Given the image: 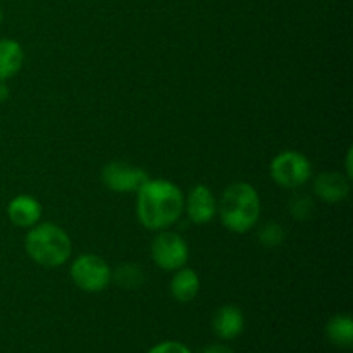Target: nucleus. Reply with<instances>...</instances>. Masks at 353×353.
I'll return each mask as SVG.
<instances>
[{
  "mask_svg": "<svg viewBox=\"0 0 353 353\" xmlns=\"http://www.w3.org/2000/svg\"><path fill=\"white\" fill-rule=\"evenodd\" d=\"M137 193L138 219L147 230H168L181 217L185 196L174 183L168 179H148Z\"/></svg>",
  "mask_w": 353,
  "mask_h": 353,
  "instance_id": "nucleus-1",
  "label": "nucleus"
},
{
  "mask_svg": "<svg viewBox=\"0 0 353 353\" xmlns=\"http://www.w3.org/2000/svg\"><path fill=\"white\" fill-rule=\"evenodd\" d=\"M219 214L224 228L238 234L248 233L261 216V199L257 190L248 183L230 185L221 196Z\"/></svg>",
  "mask_w": 353,
  "mask_h": 353,
  "instance_id": "nucleus-2",
  "label": "nucleus"
},
{
  "mask_svg": "<svg viewBox=\"0 0 353 353\" xmlns=\"http://www.w3.org/2000/svg\"><path fill=\"white\" fill-rule=\"evenodd\" d=\"M26 252L31 261L43 268H59L71 257L72 245L68 233L57 224H34L26 234Z\"/></svg>",
  "mask_w": 353,
  "mask_h": 353,
  "instance_id": "nucleus-3",
  "label": "nucleus"
},
{
  "mask_svg": "<svg viewBox=\"0 0 353 353\" xmlns=\"http://www.w3.org/2000/svg\"><path fill=\"white\" fill-rule=\"evenodd\" d=\"M312 176L309 159L295 150H286L276 155L271 162V178L281 188L296 190L305 185Z\"/></svg>",
  "mask_w": 353,
  "mask_h": 353,
  "instance_id": "nucleus-4",
  "label": "nucleus"
},
{
  "mask_svg": "<svg viewBox=\"0 0 353 353\" xmlns=\"http://www.w3.org/2000/svg\"><path fill=\"white\" fill-rule=\"evenodd\" d=\"M110 268L99 255H79L71 265V278L79 290L88 293H99L110 283Z\"/></svg>",
  "mask_w": 353,
  "mask_h": 353,
  "instance_id": "nucleus-5",
  "label": "nucleus"
},
{
  "mask_svg": "<svg viewBox=\"0 0 353 353\" xmlns=\"http://www.w3.org/2000/svg\"><path fill=\"white\" fill-rule=\"evenodd\" d=\"M152 259L164 271H178L188 261V245L181 234L162 230L152 241Z\"/></svg>",
  "mask_w": 353,
  "mask_h": 353,
  "instance_id": "nucleus-6",
  "label": "nucleus"
},
{
  "mask_svg": "<svg viewBox=\"0 0 353 353\" xmlns=\"http://www.w3.org/2000/svg\"><path fill=\"white\" fill-rule=\"evenodd\" d=\"M102 181L112 192L131 193L138 192L143 186V183L148 181V174L137 165L114 161L102 169Z\"/></svg>",
  "mask_w": 353,
  "mask_h": 353,
  "instance_id": "nucleus-7",
  "label": "nucleus"
},
{
  "mask_svg": "<svg viewBox=\"0 0 353 353\" xmlns=\"http://www.w3.org/2000/svg\"><path fill=\"white\" fill-rule=\"evenodd\" d=\"M216 199H214L212 192L209 186L196 185L195 188L190 192L188 202H186V214H188L190 221L195 224H207L212 221L216 216Z\"/></svg>",
  "mask_w": 353,
  "mask_h": 353,
  "instance_id": "nucleus-8",
  "label": "nucleus"
},
{
  "mask_svg": "<svg viewBox=\"0 0 353 353\" xmlns=\"http://www.w3.org/2000/svg\"><path fill=\"white\" fill-rule=\"evenodd\" d=\"M314 193L326 203H340L350 193V179L340 172H323L314 181Z\"/></svg>",
  "mask_w": 353,
  "mask_h": 353,
  "instance_id": "nucleus-9",
  "label": "nucleus"
},
{
  "mask_svg": "<svg viewBox=\"0 0 353 353\" xmlns=\"http://www.w3.org/2000/svg\"><path fill=\"white\" fill-rule=\"evenodd\" d=\"M9 221L17 228H33L41 217V205L34 196L19 195L7 205Z\"/></svg>",
  "mask_w": 353,
  "mask_h": 353,
  "instance_id": "nucleus-10",
  "label": "nucleus"
},
{
  "mask_svg": "<svg viewBox=\"0 0 353 353\" xmlns=\"http://www.w3.org/2000/svg\"><path fill=\"white\" fill-rule=\"evenodd\" d=\"M245 327V317L238 307L224 305L214 314L212 330L221 340H234Z\"/></svg>",
  "mask_w": 353,
  "mask_h": 353,
  "instance_id": "nucleus-11",
  "label": "nucleus"
},
{
  "mask_svg": "<svg viewBox=\"0 0 353 353\" xmlns=\"http://www.w3.org/2000/svg\"><path fill=\"white\" fill-rule=\"evenodd\" d=\"M24 62V52L19 41L2 38L0 40V81H7L19 72Z\"/></svg>",
  "mask_w": 353,
  "mask_h": 353,
  "instance_id": "nucleus-12",
  "label": "nucleus"
},
{
  "mask_svg": "<svg viewBox=\"0 0 353 353\" xmlns=\"http://www.w3.org/2000/svg\"><path fill=\"white\" fill-rule=\"evenodd\" d=\"M200 292V278L193 269L181 268L174 274L171 281V295L178 302L188 303L199 295Z\"/></svg>",
  "mask_w": 353,
  "mask_h": 353,
  "instance_id": "nucleus-13",
  "label": "nucleus"
},
{
  "mask_svg": "<svg viewBox=\"0 0 353 353\" xmlns=\"http://www.w3.org/2000/svg\"><path fill=\"white\" fill-rule=\"evenodd\" d=\"M326 336L333 345L340 348H352L353 345V321L347 314L331 317L326 326Z\"/></svg>",
  "mask_w": 353,
  "mask_h": 353,
  "instance_id": "nucleus-14",
  "label": "nucleus"
},
{
  "mask_svg": "<svg viewBox=\"0 0 353 353\" xmlns=\"http://www.w3.org/2000/svg\"><path fill=\"white\" fill-rule=\"evenodd\" d=\"M110 281H116L121 288L134 290L143 285L145 276L137 264H123L116 271L110 272Z\"/></svg>",
  "mask_w": 353,
  "mask_h": 353,
  "instance_id": "nucleus-15",
  "label": "nucleus"
},
{
  "mask_svg": "<svg viewBox=\"0 0 353 353\" xmlns=\"http://www.w3.org/2000/svg\"><path fill=\"white\" fill-rule=\"evenodd\" d=\"M285 238H286L285 228L279 226L278 223H265L264 226L259 230V241L268 248L279 247Z\"/></svg>",
  "mask_w": 353,
  "mask_h": 353,
  "instance_id": "nucleus-16",
  "label": "nucleus"
},
{
  "mask_svg": "<svg viewBox=\"0 0 353 353\" xmlns=\"http://www.w3.org/2000/svg\"><path fill=\"white\" fill-rule=\"evenodd\" d=\"M290 212L295 217L296 221H307L310 219L314 212V202L309 195H303V193H299V195L293 196L290 200Z\"/></svg>",
  "mask_w": 353,
  "mask_h": 353,
  "instance_id": "nucleus-17",
  "label": "nucleus"
},
{
  "mask_svg": "<svg viewBox=\"0 0 353 353\" xmlns=\"http://www.w3.org/2000/svg\"><path fill=\"white\" fill-rule=\"evenodd\" d=\"M147 353H192L186 345L179 343V341H164L155 347H152Z\"/></svg>",
  "mask_w": 353,
  "mask_h": 353,
  "instance_id": "nucleus-18",
  "label": "nucleus"
},
{
  "mask_svg": "<svg viewBox=\"0 0 353 353\" xmlns=\"http://www.w3.org/2000/svg\"><path fill=\"white\" fill-rule=\"evenodd\" d=\"M202 353H234V352L231 350V348L224 347V345H210V347H207Z\"/></svg>",
  "mask_w": 353,
  "mask_h": 353,
  "instance_id": "nucleus-19",
  "label": "nucleus"
},
{
  "mask_svg": "<svg viewBox=\"0 0 353 353\" xmlns=\"http://www.w3.org/2000/svg\"><path fill=\"white\" fill-rule=\"evenodd\" d=\"M10 92H9V86L6 85V81H0V103L6 102L9 99Z\"/></svg>",
  "mask_w": 353,
  "mask_h": 353,
  "instance_id": "nucleus-20",
  "label": "nucleus"
},
{
  "mask_svg": "<svg viewBox=\"0 0 353 353\" xmlns=\"http://www.w3.org/2000/svg\"><path fill=\"white\" fill-rule=\"evenodd\" d=\"M2 19H3V12H2V7H0V24H2Z\"/></svg>",
  "mask_w": 353,
  "mask_h": 353,
  "instance_id": "nucleus-21",
  "label": "nucleus"
}]
</instances>
